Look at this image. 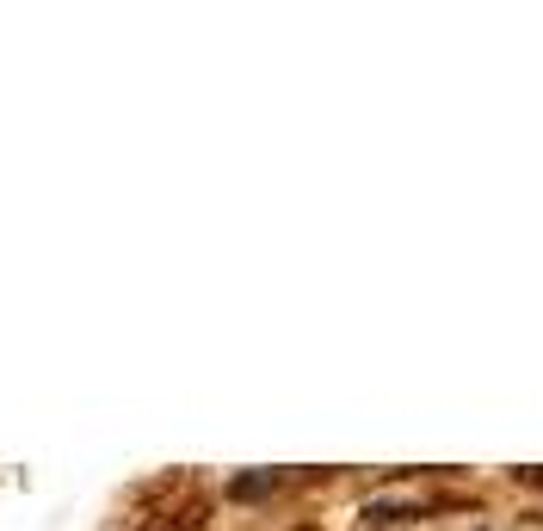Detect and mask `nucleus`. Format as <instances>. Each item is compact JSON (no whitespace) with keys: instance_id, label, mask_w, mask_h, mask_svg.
Returning <instances> with one entry per match:
<instances>
[{"instance_id":"nucleus-1","label":"nucleus","mask_w":543,"mask_h":531,"mask_svg":"<svg viewBox=\"0 0 543 531\" xmlns=\"http://www.w3.org/2000/svg\"><path fill=\"white\" fill-rule=\"evenodd\" d=\"M266 488H278V476H241V482H235L241 501H253V494H266Z\"/></svg>"}]
</instances>
